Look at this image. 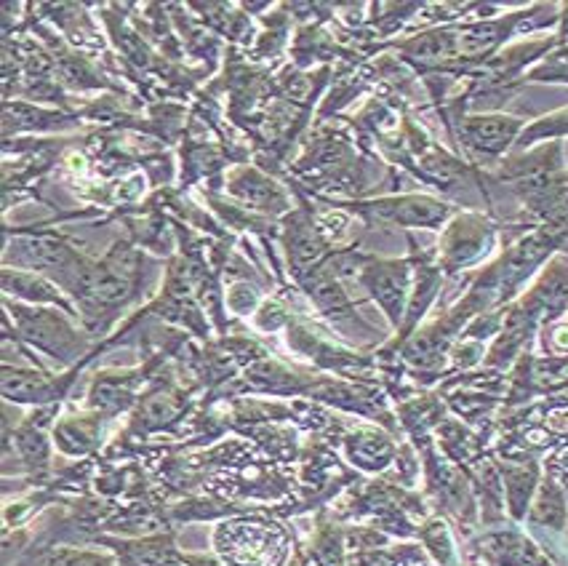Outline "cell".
Segmentation results:
<instances>
[{"mask_svg":"<svg viewBox=\"0 0 568 566\" xmlns=\"http://www.w3.org/2000/svg\"><path fill=\"white\" fill-rule=\"evenodd\" d=\"M216 545L235 566H275L283 556V534L262 524L222 526Z\"/></svg>","mask_w":568,"mask_h":566,"instance_id":"cell-1","label":"cell"},{"mask_svg":"<svg viewBox=\"0 0 568 566\" xmlns=\"http://www.w3.org/2000/svg\"><path fill=\"white\" fill-rule=\"evenodd\" d=\"M376 214L398 222V225H438L446 219V206L432 198H398V201H382L376 203Z\"/></svg>","mask_w":568,"mask_h":566,"instance_id":"cell-2","label":"cell"},{"mask_svg":"<svg viewBox=\"0 0 568 566\" xmlns=\"http://www.w3.org/2000/svg\"><path fill=\"white\" fill-rule=\"evenodd\" d=\"M518 129L520 123L515 118H502V115L472 118L467 123V139L480 150H486V153H502L504 147L515 139Z\"/></svg>","mask_w":568,"mask_h":566,"instance_id":"cell-3","label":"cell"},{"mask_svg":"<svg viewBox=\"0 0 568 566\" xmlns=\"http://www.w3.org/2000/svg\"><path fill=\"white\" fill-rule=\"evenodd\" d=\"M16 254L22 262L35 267H62L67 262V249L54 238H22L16 243Z\"/></svg>","mask_w":568,"mask_h":566,"instance_id":"cell-4","label":"cell"},{"mask_svg":"<svg viewBox=\"0 0 568 566\" xmlns=\"http://www.w3.org/2000/svg\"><path fill=\"white\" fill-rule=\"evenodd\" d=\"M232 190H235L243 201L254 203L259 209H280V203H283L275 185L267 182L264 177H259V174H254V171L240 174V177L232 182Z\"/></svg>","mask_w":568,"mask_h":566,"instance_id":"cell-5","label":"cell"},{"mask_svg":"<svg viewBox=\"0 0 568 566\" xmlns=\"http://www.w3.org/2000/svg\"><path fill=\"white\" fill-rule=\"evenodd\" d=\"M499 27L496 25H486V27H475L470 33H464L456 38V51L459 54H480V51H488L499 38Z\"/></svg>","mask_w":568,"mask_h":566,"instance_id":"cell-6","label":"cell"},{"mask_svg":"<svg viewBox=\"0 0 568 566\" xmlns=\"http://www.w3.org/2000/svg\"><path fill=\"white\" fill-rule=\"evenodd\" d=\"M38 566H115L104 556H91V553H75V550H56L40 558Z\"/></svg>","mask_w":568,"mask_h":566,"instance_id":"cell-7","label":"cell"},{"mask_svg":"<svg viewBox=\"0 0 568 566\" xmlns=\"http://www.w3.org/2000/svg\"><path fill=\"white\" fill-rule=\"evenodd\" d=\"M3 385H6V393L22 398V401H35V398L43 396V390H46V385H43L38 377H32V374H14V377L8 374Z\"/></svg>","mask_w":568,"mask_h":566,"instance_id":"cell-8","label":"cell"},{"mask_svg":"<svg viewBox=\"0 0 568 566\" xmlns=\"http://www.w3.org/2000/svg\"><path fill=\"white\" fill-rule=\"evenodd\" d=\"M128 564L131 566H174V558L166 548H152V545H144V548L134 550L128 556Z\"/></svg>","mask_w":568,"mask_h":566,"instance_id":"cell-9","label":"cell"},{"mask_svg":"<svg viewBox=\"0 0 568 566\" xmlns=\"http://www.w3.org/2000/svg\"><path fill=\"white\" fill-rule=\"evenodd\" d=\"M542 73H547V75H560V78H568V51H566V54H558V57L552 59L550 65L544 67Z\"/></svg>","mask_w":568,"mask_h":566,"instance_id":"cell-10","label":"cell"},{"mask_svg":"<svg viewBox=\"0 0 568 566\" xmlns=\"http://www.w3.org/2000/svg\"><path fill=\"white\" fill-rule=\"evenodd\" d=\"M552 345H555V350H568V326H558L555 332H552Z\"/></svg>","mask_w":568,"mask_h":566,"instance_id":"cell-11","label":"cell"}]
</instances>
